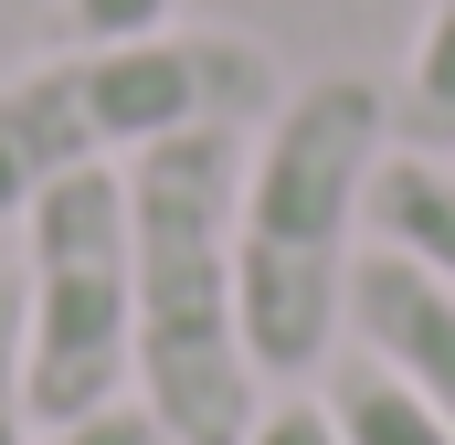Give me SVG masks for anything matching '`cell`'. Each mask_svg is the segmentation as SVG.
Masks as SVG:
<instances>
[{
	"instance_id": "1",
	"label": "cell",
	"mask_w": 455,
	"mask_h": 445,
	"mask_svg": "<svg viewBox=\"0 0 455 445\" xmlns=\"http://www.w3.org/2000/svg\"><path fill=\"white\" fill-rule=\"evenodd\" d=\"M392 85L381 75H307L243 149L233 202V287H243V350L254 382H318L339 360V308L360 265L371 181L392 159Z\"/></svg>"
},
{
	"instance_id": "2",
	"label": "cell",
	"mask_w": 455,
	"mask_h": 445,
	"mask_svg": "<svg viewBox=\"0 0 455 445\" xmlns=\"http://www.w3.org/2000/svg\"><path fill=\"white\" fill-rule=\"evenodd\" d=\"M254 127H191L138 149L127 181V265H138V414L159 445H243L254 435V350L233 287V202Z\"/></svg>"
},
{
	"instance_id": "3",
	"label": "cell",
	"mask_w": 455,
	"mask_h": 445,
	"mask_svg": "<svg viewBox=\"0 0 455 445\" xmlns=\"http://www.w3.org/2000/svg\"><path fill=\"white\" fill-rule=\"evenodd\" d=\"M275 96H286L275 53L212 21H170L127 43H53L21 75H0V222H21L75 170H127L159 138L265 127Z\"/></svg>"
},
{
	"instance_id": "4",
	"label": "cell",
	"mask_w": 455,
	"mask_h": 445,
	"mask_svg": "<svg viewBox=\"0 0 455 445\" xmlns=\"http://www.w3.org/2000/svg\"><path fill=\"white\" fill-rule=\"evenodd\" d=\"M21 382L32 425L64 435L138 403V265H127V181L75 170L21 213Z\"/></svg>"
},
{
	"instance_id": "5",
	"label": "cell",
	"mask_w": 455,
	"mask_h": 445,
	"mask_svg": "<svg viewBox=\"0 0 455 445\" xmlns=\"http://www.w3.org/2000/svg\"><path fill=\"white\" fill-rule=\"evenodd\" d=\"M349 350H371L392 382H413L435 414L455 425V297L413 265V255H392V244H371L360 265H349V308H339Z\"/></svg>"
},
{
	"instance_id": "6",
	"label": "cell",
	"mask_w": 455,
	"mask_h": 445,
	"mask_svg": "<svg viewBox=\"0 0 455 445\" xmlns=\"http://www.w3.org/2000/svg\"><path fill=\"white\" fill-rule=\"evenodd\" d=\"M371 233H381L392 255H413V265L455 297V159L392 149L381 181H371Z\"/></svg>"
},
{
	"instance_id": "7",
	"label": "cell",
	"mask_w": 455,
	"mask_h": 445,
	"mask_svg": "<svg viewBox=\"0 0 455 445\" xmlns=\"http://www.w3.org/2000/svg\"><path fill=\"white\" fill-rule=\"evenodd\" d=\"M329 425H339V445H455V425L413 392V382H392L371 350H349L339 371H329Z\"/></svg>"
},
{
	"instance_id": "8",
	"label": "cell",
	"mask_w": 455,
	"mask_h": 445,
	"mask_svg": "<svg viewBox=\"0 0 455 445\" xmlns=\"http://www.w3.org/2000/svg\"><path fill=\"white\" fill-rule=\"evenodd\" d=\"M392 138L424 159H455V0H424V32L392 85Z\"/></svg>"
},
{
	"instance_id": "9",
	"label": "cell",
	"mask_w": 455,
	"mask_h": 445,
	"mask_svg": "<svg viewBox=\"0 0 455 445\" xmlns=\"http://www.w3.org/2000/svg\"><path fill=\"white\" fill-rule=\"evenodd\" d=\"M0 445H43L32 382H21V265H0Z\"/></svg>"
},
{
	"instance_id": "10",
	"label": "cell",
	"mask_w": 455,
	"mask_h": 445,
	"mask_svg": "<svg viewBox=\"0 0 455 445\" xmlns=\"http://www.w3.org/2000/svg\"><path fill=\"white\" fill-rule=\"evenodd\" d=\"M180 0H53V32L64 43H127V32H170Z\"/></svg>"
},
{
	"instance_id": "11",
	"label": "cell",
	"mask_w": 455,
	"mask_h": 445,
	"mask_svg": "<svg viewBox=\"0 0 455 445\" xmlns=\"http://www.w3.org/2000/svg\"><path fill=\"white\" fill-rule=\"evenodd\" d=\"M243 445H339V425H329V403H307V392H297V403H265Z\"/></svg>"
},
{
	"instance_id": "12",
	"label": "cell",
	"mask_w": 455,
	"mask_h": 445,
	"mask_svg": "<svg viewBox=\"0 0 455 445\" xmlns=\"http://www.w3.org/2000/svg\"><path fill=\"white\" fill-rule=\"evenodd\" d=\"M43 445H159V425L138 403H116V414H85V425H64V435H43Z\"/></svg>"
}]
</instances>
